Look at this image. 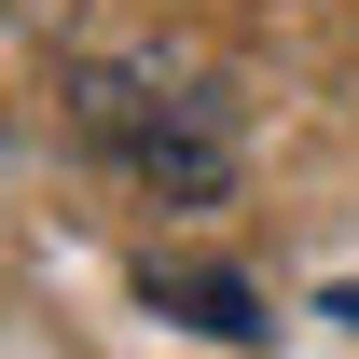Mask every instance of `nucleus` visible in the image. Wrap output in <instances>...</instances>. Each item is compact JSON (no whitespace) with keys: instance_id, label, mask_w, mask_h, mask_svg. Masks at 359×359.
<instances>
[{"instance_id":"1","label":"nucleus","mask_w":359,"mask_h":359,"mask_svg":"<svg viewBox=\"0 0 359 359\" xmlns=\"http://www.w3.org/2000/svg\"><path fill=\"white\" fill-rule=\"evenodd\" d=\"M69 125L166 208H222L235 180V97H208L180 55H69Z\"/></svg>"},{"instance_id":"2","label":"nucleus","mask_w":359,"mask_h":359,"mask_svg":"<svg viewBox=\"0 0 359 359\" xmlns=\"http://www.w3.org/2000/svg\"><path fill=\"white\" fill-rule=\"evenodd\" d=\"M138 290H152V304H180L194 332H222V346H249V332H263L249 276H208V263H138Z\"/></svg>"}]
</instances>
